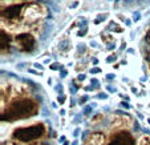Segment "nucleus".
Returning a JSON list of instances; mask_svg holds the SVG:
<instances>
[{"label": "nucleus", "instance_id": "e433bc0d", "mask_svg": "<svg viewBox=\"0 0 150 145\" xmlns=\"http://www.w3.org/2000/svg\"><path fill=\"white\" fill-rule=\"evenodd\" d=\"M77 5H79V1H74V3H73V5H72V8H76Z\"/></svg>", "mask_w": 150, "mask_h": 145}, {"label": "nucleus", "instance_id": "c9c22d12", "mask_svg": "<svg viewBox=\"0 0 150 145\" xmlns=\"http://www.w3.org/2000/svg\"><path fill=\"white\" fill-rule=\"evenodd\" d=\"M58 141H60V143H65V137H64V136H61L60 138H58Z\"/></svg>", "mask_w": 150, "mask_h": 145}, {"label": "nucleus", "instance_id": "6e6552de", "mask_svg": "<svg viewBox=\"0 0 150 145\" xmlns=\"http://www.w3.org/2000/svg\"><path fill=\"white\" fill-rule=\"evenodd\" d=\"M117 60V53H112V55H109L106 57V63L108 64H110V63H114Z\"/></svg>", "mask_w": 150, "mask_h": 145}, {"label": "nucleus", "instance_id": "9b49d317", "mask_svg": "<svg viewBox=\"0 0 150 145\" xmlns=\"http://www.w3.org/2000/svg\"><path fill=\"white\" fill-rule=\"evenodd\" d=\"M89 72H90V75H97V73H101L102 71H101L100 67H93L89 69Z\"/></svg>", "mask_w": 150, "mask_h": 145}, {"label": "nucleus", "instance_id": "a878e982", "mask_svg": "<svg viewBox=\"0 0 150 145\" xmlns=\"http://www.w3.org/2000/svg\"><path fill=\"white\" fill-rule=\"evenodd\" d=\"M121 107H123L125 109H129V108H130V105H129L128 101H121Z\"/></svg>", "mask_w": 150, "mask_h": 145}, {"label": "nucleus", "instance_id": "ea45409f", "mask_svg": "<svg viewBox=\"0 0 150 145\" xmlns=\"http://www.w3.org/2000/svg\"><path fill=\"white\" fill-rule=\"evenodd\" d=\"M60 114H61V116H64V114H65V109H60Z\"/></svg>", "mask_w": 150, "mask_h": 145}, {"label": "nucleus", "instance_id": "393cba45", "mask_svg": "<svg viewBox=\"0 0 150 145\" xmlns=\"http://www.w3.org/2000/svg\"><path fill=\"white\" fill-rule=\"evenodd\" d=\"M65 98H67V97H65L64 95H61V96H58V97H57V101H58V104H64V103H65Z\"/></svg>", "mask_w": 150, "mask_h": 145}, {"label": "nucleus", "instance_id": "423d86ee", "mask_svg": "<svg viewBox=\"0 0 150 145\" xmlns=\"http://www.w3.org/2000/svg\"><path fill=\"white\" fill-rule=\"evenodd\" d=\"M90 85H92L94 89H98V88H100V81H98V79L92 77V79H90Z\"/></svg>", "mask_w": 150, "mask_h": 145}, {"label": "nucleus", "instance_id": "0eeeda50", "mask_svg": "<svg viewBox=\"0 0 150 145\" xmlns=\"http://www.w3.org/2000/svg\"><path fill=\"white\" fill-rule=\"evenodd\" d=\"M108 19V14H102V15H98V17L96 19V20H94V23H96V24H100L101 21H105Z\"/></svg>", "mask_w": 150, "mask_h": 145}, {"label": "nucleus", "instance_id": "2eb2a0df", "mask_svg": "<svg viewBox=\"0 0 150 145\" xmlns=\"http://www.w3.org/2000/svg\"><path fill=\"white\" fill-rule=\"evenodd\" d=\"M28 71V73H32V75H35V76H43V72L41 71H35V69H27Z\"/></svg>", "mask_w": 150, "mask_h": 145}, {"label": "nucleus", "instance_id": "5701e85b", "mask_svg": "<svg viewBox=\"0 0 150 145\" xmlns=\"http://www.w3.org/2000/svg\"><path fill=\"white\" fill-rule=\"evenodd\" d=\"M116 48V43L114 41H113V43H109V44H108V51H113V49H114Z\"/></svg>", "mask_w": 150, "mask_h": 145}, {"label": "nucleus", "instance_id": "412c9836", "mask_svg": "<svg viewBox=\"0 0 150 145\" xmlns=\"http://www.w3.org/2000/svg\"><path fill=\"white\" fill-rule=\"evenodd\" d=\"M106 89H108V92H110V93H116L117 92V88L112 87V85H106Z\"/></svg>", "mask_w": 150, "mask_h": 145}, {"label": "nucleus", "instance_id": "a211bd4d", "mask_svg": "<svg viewBox=\"0 0 150 145\" xmlns=\"http://www.w3.org/2000/svg\"><path fill=\"white\" fill-rule=\"evenodd\" d=\"M96 97H97V98H100V100H106V98H108V95H106V93H104V92H101V93H98Z\"/></svg>", "mask_w": 150, "mask_h": 145}, {"label": "nucleus", "instance_id": "7c9ffc66", "mask_svg": "<svg viewBox=\"0 0 150 145\" xmlns=\"http://www.w3.org/2000/svg\"><path fill=\"white\" fill-rule=\"evenodd\" d=\"M92 64L94 65V67H97V64H98V60H97L96 57H93V59H92Z\"/></svg>", "mask_w": 150, "mask_h": 145}, {"label": "nucleus", "instance_id": "7ed1b4c3", "mask_svg": "<svg viewBox=\"0 0 150 145\" xmlns=\"http://www.w3.org/2000/svg\"><path fill=\"white\" fill-rule=\"evenodd\" d=\"M110 145H132V138L126 132H121V134L112 138Z\"/></svg>", "mask_w": 150, "mask_h": 145}, {"label": "nucleus", "instance_id": "f03ea898", "mask_svg": "<svg viewBox=\"0 0 150 145\" xmlns=\"http://www.w3.org/2000/svg\"><path fill=\"white\" fill-rule=\"evenodd\" d=\"M23 8H24L23 4L9 5V7H7V9H3V12H1L3 19L7 17L8 20H11V19H17V16H20V12L23 11Z\"/></svg>", "mask_w": 150, "mask_h": 145}, {"label": "nucleus", "instance_id": "ddd939ff", "mask_svg": "<svg viewBox=\"0 0 150 145\" xmlns=\"http://www.w3.org/2000/svg\"><path fill=\"white\" fill-rule=\"evenodd\" d=\"M24 68L28 69V64H27V63H20V64L16 65V69H19V71H24Z\"/></svg>", "mask_w": 150, "mask_h": 145}, {"label": "nucleus", "instance_id": "79ce46f5", "mask_svg": "<svg viewBox=\"0 0 150 145\" xmlns=\"http://www.w3.org/2000/svg\"><path fill=\"white\" fill-rule=\"evenodd\" d=\"M63 145H69V141H65V143H64Z\"/></svg>", "mask_w": 150, "mask_h": 145}, {"label": "nucleus", "instance_id": "bb28decb", "mask_svg": "<svg viewBox=\"0 0 150 145\" xmlns=\"http://www.w3.org/2000/svg\"><path fill=\"white\" fill-rule=\"evenodd\" d=\"M106 79H108V80H114V79H116V75H114V73H108V75H106Z\"/></svg>", "mask_w": 150, "mask_h": 145}, {"label": "nucleus", "instance_id": "f8f14e48", "mask_svg": "<svg viewBox=\"0 0 150 145\" xmlns=\"http://www.w3.org/2000/svg\"><path fill=\"white\" fill-rule=\"evenodd\" d=\"M55 89H56V92L58 95H63V92H64V87H63V84L61 83H58L56 87H55Z\"/></svg>", "mask_w": 150, "mask_h": 145}, {"label": "nucleus", "instance_id": "9d476101", "mask_svg": "<svg viewBox=\"0 0 150 145\" xmlns=\"http://www.w3.org/2000/svg\"><path fill=\"white\" fill-rule=\"evenodd\" d=\"M89 100V96L88 95H84V96H81L80 98H79V104L80 105H85V103Z\"/></svg>", "mask_w": 150, "mask_h": 145}, {"label": "nucleus", "instance_id": "dca6fc26", "mask_svg": "<svg viewBox=\"0 0 150 145\" xmlns=\"http://www.w3.org/2000/svg\"><path fill=\"white\" fill-rule=\"evenodd\" d=\"M58 68H63L60 65V63H53V64H51V67H49V69H52V71H57Z\"/></svg>", "mask_w": 150, "mask_h": 145}, {"label": "nucleus", "instance_id": "58836bf2", "mask_svg": "<svg viewBox=\"0 0 150 145\" xmlns=\"http://www.w3.org/2000/svg\"><path fill=\"white\" fill-rule=\"evenodd\" d=\"M125 23H126V25H128V27H130V24H132V21H130V20H125Z\"/></svg>", "mask_w": 150, "mask_h": 145}, {"label": "nucleus", "instance_id": "aec40b11", "mask_svg": "<svg viewBox=\"0 0 150 145\" xmlns=\"http://www.w3.org/2000/svg\"><path fill=\"white\" fill-rule=\"evenodd\" d=\"M33 67H35L36 69H39V71H41V72L44 71V65H43V64H40V63H35Z\"/></svg>", "mask_w": 150, "mask_h": 145}, {"label": "nucleus", "instance_id": "c756f323", "mask_svg": "<svg viewBox=\"0 0 150 145\" xmlns=\"http://www.w3.org/2000/svg\"><path fill=\"white\" fill-rule=\"evenodd\" d=\"M93 89H94V88L92 87V85H88V87L84 88V91H86V92H90V91H93Z\"/></svg>", "mask_w": 150, "mask_h": 145}, {"label": "nucleus", "instance_id": "39448f33", "mask_svg": "<svg viewBox=\"0 0 150 145\" xmlns=\"http://www.w3.org/2000/svg\"><path fill=\"white\" fill-rule=\"evenodd\" d=\"M118 25H117V23L114 21H110L109 25H108V29L109 31H116V32H122V28H117Z\"/></svg>", "mask_w": 150, "mask_h": 145}, {"label": "nucleus", "instance_id": "4be33fe9", "mask_svg": "<svg viewBox=\"0 0 150 145\" xmlns=\"http://www.w3.org/2000/svg\"><path fill=\"white\" fill-rule=\"evenodd\" d=\"M89 45H90V47H92V48H98V47H100V45H98V43H97L96 40H90Z\"/></svg>", "mask_w": 150, "mask_h": 145}, {"label": "nucleus", "instance_id": "c85d7f7f", "mask_svg": "<svg viewBox=\"0 0 150 145\" xmlns=\"http://www.w3.org/2000/svg\"><path fill=\"white\" fill-rule=\"evenodd\" d=\"M120 97H121V98H123V100H125V101H129V100H130V98H129V96H126V95H122V93H120Z\"/></svg>", "mask_w": 150, "mask_h": 145}, {"label": "nucleus", "instance_id": "cd10ccee", "mask_svg": "<svg viewBox=\"0 0 150 145\" xmlns=\"http://www.w3.org/2000/svg\"><path fill=\"white\" fill-rule=\"evenodd\" d=\"M80 118H81V114H77L74 117V124H80Z\"/></svg>", "mask_w": 150, "mask_h": 145}, {"label": "nucleus", "instance_id": "72a5a7b5", "mask_svg": "<svg viewBox=\"0 0 150 145\" xmlns=\"http://www.w3.org/2000/svg\"><path fill=\"white\" fill-rule=\"evenodd\" d=\"M70 145H79V140H77V138H74V140L70 143Z\"/></svg>", "mask_w": 150, "mask_h": 145}, {"label": "nucleus", "instance_id": "f704fd0d", "mask_svg": "<svg viewBox=\"0 0 150 145\" xmlns=\"http://www.w3.org/2000/svg\"><path fill=\"white\" fill-rule=\"evenodd\" d=\"M137 112V116H138L139 118H141V120H143V116H142V113H141V112H138V111H136Z\"/></svg>", "mask_w": 150, "mask_h": 145}, {"label": "nucleus", "instance_id": "37998d69", "mask_svg": "<svg viewBox=\"0 0 150 145\" xmlns=\"http://www.w3.org/2000/svg\"><path fill=\"white\" fill-rule=\"evenodd\" d=\"M148 123H149V124H150V118H148Z\"/></svg>", "mask_w": 150, "mask_h": 145}, {"label": "nucleus", "instance_id": "4c0bfd02", "mask_svg": "<svg viewBox=\"0 0 150 145\" xmlns=\"http://www.w3.org/2000/svg\"><path fill=\"white\" fill-rule=\"evenodd\" d=\"M49 63H51V59H45L44 60V64H49Z\"/></svg>", "mask_w": 150, "mask_h": 145}, {"label": "nucleus", "instance_id": "f3484780", "mask_svg": "<svg viewBox=\"0 0 150 145\" xmlns=\"http://www.w3.org/2000/svg\"><path fill=\"white\" fill-rule=\"evenodd\" d=\"M67 75H68V71L65 69L64 67L60 69V79H64V77H67Z\"/></svg>", "mask_w": 150, "mask_h": 145}, {"label": "nucleus", "instance_id": "2f4dec72", "mask_svg": "<svg viewBox=\"0 0 150 145\" xmlns=\"http://www.w3.org/2000/svg\"><path fill=\"white\" fill-rule=\"evenodd\" d=\"M120 49H121V51L126 49V43H125V41H122V43H121V47H120Z\"/></svg>", "mask_w": 150, "mask_h": 145}, {"label": "nucleus", "instance_id": "6ab92c4d", "mask_svg": "<svg viewBox=\"0 0 150 145\" xmlns=\"http://www.w3.org/2000/svg\"><path fill=\"white\" fill-rule=\"evenodd\" d=\"M80 132H81V128H80V127H77L76 129L73 130V137H74V138H77V137L80 136Z\"/></svg>", "mask_w": 150, "mask_h": 145}, {"label": "nucleus", "instance_id": "1a4fd4ad", "mask_svg": "<svg viewBox=\"0 0 150 145\" xmlns=\"http://www.w3.org/2000/svg\"><path fill=\"white\" fill-rule=\"evenodd\" d=\"M141 17H142V16H141V12H139V11H136L134 14H133V21H134V23L139 21V20H141Z\"/></svg>", "mask_w": 150, "mask_h": 145}, {"label": "nucleus", "instance_id": "a19ab883", "mask_svg": "<svg viewBox=\"0 0 150 145\" xmlns=\"http://www.w3.org/2000/svg\"><path fill=\"white\" fill-rule=\"evenodd\" d=\"M48 84H49V85H52V84H53V81H52V79H51V77L48 79Z\"/></svg>", "mask_w": 150, "mask_h": 145}, {"label": "nucleus", "instance_id": "b1692460", "mask_svg": "<svg viewBox=\"0 0 150 145\" xmlns=\"http://www.w3.org/2000/svg\"><path fill=\"white\" fill-rule=\"evenodd\" d=\"M85 79H86V75H85V73H80L79 76H77V80H79L80 83H81V81H84Z\"/></svg>", "mask_w": 150, "mask_h": 145}, {"label": "nucleus", "instance_id": "f257e3e1", "mask_svg": "<svg viewBox=\"0 0 150 145\" xmlns=\"http://www.w3.org/2000/svg\"><path fill=\"white\" fill-rule=\"evenodd\" d=\"M15 40L21 51H32L35 47V39L28 33H21V35L16 36Z\"/></svg>", "mask_w": 150, "mask_h": 145}, {"label": "nucleus", "instance_id": "20e7f679", "mask_svg": "<svg viewBox=\"0 0 150 145\" xmlns=\"http://www.w3.org/2000/svg\"><path fill=\"white\" fill-rule=\"evenodd\" d=\"M96 105H97L96 103H92V104L85 105V107H84V109H82V114H84V116H89V114L93 112V109L96 108Z\"/></svg>", "mask_w": 150, "mask_h": 145}, {"label": "nucleus", "instance_id": "4468645a", "mask_svg": "<svg viewBox=\"0 0 150 145\" xmlns=\"http://www.w3.org/2000/svg\"><path fill=\"white\" fill-rule=\"evenodd\" d=\"M86 32H88V27H82V29H80V31L77 32V36H79V37H82V36L86 35Z\"/></svg>", "mask_w": 150, "mask_h": 145}, {"label": "nucleus", "instance_id": "473e14b6", "mask_svg": "<svg viewBox=\"0 0 150 145\" xmlns=\"http://www.w3.org/2000/svg\"><path fill=\"white\" fill-rule=\"evenodd\" d=\"M132 93H134V95H139V93H138V89H137V88H134V87L132 88Z\"/></svg>", "mask_w": 150, "mask_h": 145}]
</instances>
